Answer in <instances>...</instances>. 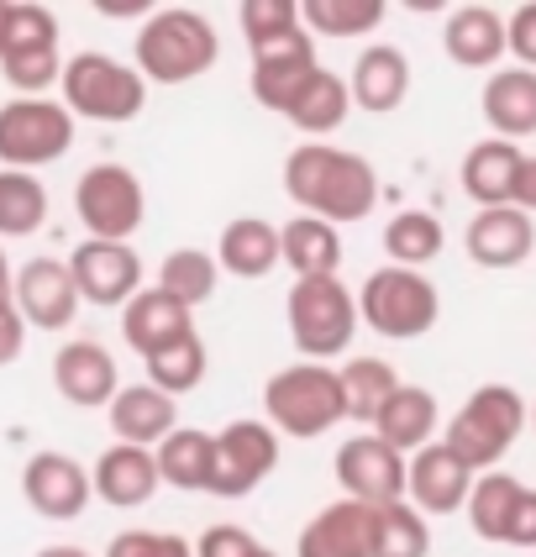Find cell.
<instances>
[{"instance_id": "cell-5", "label": "cell", "mask_w": 536, "mask_h": 557, "mask_svg": "<svg viewBox=\"0 0 536 557\" xmlns=\"http://www.w3.org/2000/svg\"><path fill=\"white\" fill-rule=\"evenodd\" d=\"M263 410H269V426L279 436H289V442L326 436L337 421H347L337 369H326V363H289V369L269 373Z\"/></svg>"}, {"instance_id": "cell-7", "label": "cell", "mask_w": 536, "mask_h": 557, "mask_svg": "<svg viewBox=\"0 0 536 557\" xmlns=\"http://www.w3.org/2000/svg\"><path fill=\"white\" fill-rule=\"evenodd\" d=\"M284 321H289V342L300 347V358H337L358 337V300L342 278H295L289 300H284Z\"/></svg>"}, {"instance_id": "cell-51", "label": "cell", "mask_w": 536, "mask_h": 557, "mask_svg": "<svg viewBox=\"0 0 536 557\" xmlns=\"http://www.w3.org/2000/svg\"><path fill=\"white\" fill-rule=\"evenodd\" d=\"M5 5H11V0H0V32H5Z\"/></svg>"}, {"instance_id": "cell-48", "label": "cell", "mask_w": 536, "mask_h": 557, "mask_svg": "<svg viewBox=\"0 0 536 557\" xmlns=\"http://www.w3.org/2000/svg\"><path fill=\"white\" fill-rule=\"evenodd\" d=\"M515 206L536 216V158H526V169H521V195H515Z\"/></svg>"}, {"instance_id": "cell-44", "label": "cell", "mask_w": 536, "mask_h": 557, "mask_svg": "<svg viewBox=\"0 0 536 557\" xmlns=\"http://www.w3.org/2000/svg\"><path fill=\"white\" fill-rule=\"evenodd\" d=\"M504 53H515V69H532L536 74V0L515 5L504 16Z\"/></svg>"}, {"instance_id": "cell-19", "label": "cell", "mask_w": 536, "mask_h": 557, "mask_svg": "<svg viewBox=\"0 0 536 557\" xmlns=\"http://www.w3.org/2000/svg\"><path fill=\"white\" fill-rule=\"evenodd\" d=\"M295 557H374V510L358 499L315 510L311 527L295 542Z\"/></svg>"}, {"instance_id": "cell-22", "label": "cell", "mask_w": 536, "mask_h": 557, "mask_svg": "<svg viewBox=\"0 0 536 557\" xmlns=\"http://www.w3.org/2000/svg\"><path fill=\"white\" fill-rule=\"evenodd\" d=\"M90 490L95 499H105L111 510H142L158 495V463L148 447H105L100 463L90 468Z\"/></svg>"}, {"instance_id": "cell-4", "label": "cell", "mask_w": 536, "mask_h": 557, "mask_svg": "<svg viewBox=\"0 0 536 557\" xmlns=\"http://www.w3.org/2000/svg\"><path fill=\"white\" fill-rule=\"evenodd\" d=\"M63 111L74 122H100V126H122L137 122L142 106H148V79L132 69V63L111 59L100 48H85L63 63Z\"/></svg>"}, {"instance_id": "cell-23", "label": "cell", "mask_w": 536, "mask_h": 557, "mask_svg": "<svg viewBox=\"0 0 536 557\" xmlns=\"http://www.w3.org/2000/svg\"><path fill=\"white\" fill-rule=\"evenodd\" d=\"M347 95H352V106L358 111H395V106H406L410 95V59L395 48V42H374V48H363L358 59H352V74H347Z\"/></svg>"}, {"instance_id": "cell-20", "label": "cell", "mask_w": 536, "mask_h": 557, "mask_svg": "<svg viewBox=\"0 0 536 557\" xmlns=\"http://www.w3.org/2000/svg\"><path fill=\"white\" fill-rule=\"evenodd\" d=\"M521 169H526V153L515 143H500V137H484L463 153V169L458 180L469 189V200H478V211L489 206H515L521 195Z\"/></svg>"}, {"instance_id": "cell-26", "label": "cell", "mask_w": 536, "mask_h": 557, "mask_svg": "<svg viewBox=\"0 0 536 557\" xmlns=\"http://www.w3.org/2000/svg\"><path fill=\"white\" fill-rule=\"evenodd\" d=\"M441 48L458 69H495L504 59V16L495 5H458L441 22Z\"/></svg>"}, {"instance_id": "cell-38", "label": "cell", "mask_w": 536, "mask_h": 557, "mask_svg": "<svg viewBox=\"0 0 536 557\" xmlns=\"http://www.w3.org/2000/svg\"><path fill=\"white\" fill-rule=\"evenodd\" d=\"M48 221V189L37 174L0 169V237H32Z\"/></svg>"}, {"instance_id": "cell-13", "label": "cell", "mask_w": 536, "mask_h": 557, "mask_svg": "<svg viewBox=\"0 0 536 557\" xmlns=\"http://www.w3.org/2000/svg\"><path fill=\"white\" fill-rule=\"evenodd\" d=\"M11 306L37 332H63L79 310V289L68 278V263L63 258H27L11 274Z\"/></svg>"}, {"instance_id": "cell-21", "label": "cell", "mask_w": 536, "mask_h": 557, "mask_svg": "<svg viewBox=\"0 0 536 557\" xmlns=\"http://www.w3.org/2000/svg\"><path fill=\"white\" fill-rule=\"evenodd\" d=\"M105 421H111L116 442L153 453L158 442L179 426V400L158 395L153 384H122V389L111 395V405H105Z\"/></svg>"}, {"instance_id": "cell-14", "label": "cell", "mask_w": 536, "mask_h": 557, "mask_svg": "<svg viewBox=\"0 0 536 557\" xmlns=\"http://www.w3.org/2000/svg\"><path fill=\"white\" fill-rule=\"evenodd\" d=\"M22 499L42 521H74L85 516V505L95 499L90 490V468H79L68 453H32L22 468Z\"/></svg>"}, {"instance_id": "cell-33", "label": "cell", "mask_w": 536, "mask_h": 557, "mask_svg": "<svg viewBox=\"0 0 536 557\" xmlns=\"http://www.w3.org/2000/svg\"><path fill=\"white\" fill-rule=\"evenodd\" d=\"M337 384H342L347 421L374 426V416L384 410V400L400 389V373L389 369L384 358H347L342 369H337Z\"/></svg>"}, {"instance_id": "cell-6", "label": "cell", "mask_w": 536, "mask_h": 557, "mask_svg": "<svg viewBox=\"0 0 536 557\" xmlns=\"http://www.w3.org/2000/svg\"><path fill=\"white\" fill-rule=\"evenodd\" d=\"M352 300H358V326H374L378 337L389 342L426 337L441 315L437 284L426 274H415V269H395V263L374 269Z\"/></svg>"}, {"instance_id": "cell-16", "label": "cell", "mask_w": 536, "mask_h": 557, "mask_svg": "<svg viewBox=\"0 0 536 557\" xmlns=\"http://www.w3.org/2000/svg\"><path fill=\"white\" fill-rule=\"evenodd\" d=\"M463 248L478 269H521L536 252V221L521 206L473 211V221L463 226Z\"/></svg>"}, {"instance_id": "cell-18", "label": "cell", "mask_w": 536, "mask_h": 557, "mask_svg": "<svg viewBox=\"0 0 536 557\" xmlns=\"http://www.w3.org/2000/svg\"><path fill=\"white\" fill-rule=\"evenodd\" d=\"M53 384H59L63 400L79 405V410L111 405V395L122 389L111 347H105V342H95V337H74V342H63L59 352H53Z\"/></svg>"}, {"instance_id": "cell-12", "label": "cell", "mask_w": 536, "mask_h": 557, "mask_svg": "<svg viewBox=\"0 0 536 557\" xmlns=\"http://www.w3.org/2000/svg\"><path fill=\"white\" fill-rule=\"evenodd\" d=\"M337 484L347 490V499H358L369 510L400 505L406 499V458L389 442H378L374 432H363L337 447Z\"/></svg>"}, {"instance_id": "cell-41", "label": "cell", "mask_w": 536, "mask_h": 557, "mask_svg": "<svg viewBox=\"0 0 536 557\" xmlns=\"http://www.w3.org/2000/svg\"><path fill=\"white\" fill-rule=\"evenodd\" d=\"M237 22H242L248 48H269V42L300 32V0H242Z\"/></svg>"}, {"instance_id": "cell-52", "label": "cell", "mask_w": 536, "mask_h": 557, "mask_svg": "<svg viewBox=\"0 0 536 557\" xmlns=\"http://www.w3.org/2000/svg\"><path fill=\"white\" fill-rule=\"evenodd\" d=\"M526 426H536V405H532V410H526Z\"/></svg>"}, {"instance_id": "cell-28", "label": "cell", "mask_w": 536, "mask_h": 557, "mask_svg": "<svg viewBox=\"0 0 536 557\" xmlns=\"http://www.w3.org/2000/svg\"><path fill=\"white\" fill-rule=\"evenodd\" d=\"M374 436L389 442L400 458L421 453V447L437 436V395L421 389V384H400V389L384 400V410L374 416Z\"/></svg>"}, {"instance_id": "cell-3", "label": "cell", "mask_w": 536, "mask_h": 557, "mask_svg": "<svg viewBox=\"0 0 536 557\" xmlns=\"http://www.w3.org/2000/svg\"><path fill=\"white\" fill-rule=\"evenodd\" d=\"M521 432H526V400L510 384H478L469 400L458 405V416L447 421L441 447L469 473H489L521 442Z\"/></svg>"}, {"instance_id": "cell-47", "label": "cell", "mask_w": 536, "mask_h": 557, "mask_svg": "<svg viewBox=\"0 0 536 557\" xmlns=\"http://www.w3.org/2000/svg\"><path fill=\"white\" fill-rule=\"evenodd\" d=\"M22 347H27V321L16 315V306L0 310V369L5 363H16L22 358Z\"/></svg>"}, {"instance_id": "cell-2", "label": "cell", "mask_w": 536, "mask_h": 557, "mask_svg": "<svg viewBox=\"0 0 536 557\" xmlns=\"http://www.w3.org/2000/svg\"><path fill=\"white\" fill-rule=\"evenodd\" d=\"M216 59L221 37L195 5H153L132 42V69L148 85H189V79L211 74Z\"/></svg>"}, {"instance_id": "cell-17", "label": "cell", "mask_w": 536, "mask_h": 557, "mask_svg": "<svg viewBox=\"0 0 536 557\" xmlns=\"http://www.w3.org/2000/svg\"><path fill=\"white\" fill-rule=\"evenodd\" d=\"M315 69V37L306 27L295 32V37H279V42H269V48H252V95H258V106H269V111H279L300 95V85L311 79Z\"/></svg>"}, {"instance_id": "cell-35", "label": "cell", "mask_w": 536, "mask_h": 557, "mask_svg": "<svg viewBox=\"0 0 536 557\" xmlns=\"http://www.w3.org/2000/svg\"><path fill=\"white\" fill-rule=\"evenodd\" d=\"M216 284H221V269H216L211 252L205 248H174L163 258L153 289H163L169 300H179L185 310H200L211 295H216Z\"/></svg>"}, {"instance_id": "cell-24", "label": "cell", "mask_w": 536, "mask_h": 557, "mask_svg": "<svg viewBox=\"0 0 536 557\" xmlns=\"http://www.w3.org/2000/svg\"><path fill=\"white\" fill-rule=\"evenodd\" d=\"M484 122L500 143H521V137H536V74L532 69H495L484 79Z\"/></svg>"}, {"instance_id": "cell-53", "label": "cell", "mask_w": 536, "mask_h": 557, "mask_svg": "<svg viewBox=\"0 0 536 557\" xmlns=\"http://www.w3.org/2000/svg\"><path fill=\"white\" fill-rule=\"evenodd\" d=\"M258 557H279V553H269V547H258Z\"/></svg>"}, {"instance_id": "cell-40", "label": "cell", "mask_w": 536, "mask_h": 557, "mask_svg": "<svg viewBox=\"0 0 536 557\" xmlns=\"http://www.w3.org/2000/svg\"><path fill=\"white\" fill-rule=\"evenodd\" d=\"M59 48V16L48 5H27V0H11L5 5V32H0V59H16V53H53Z\"/></svg>"}, {"instance_id": "cell-25", "label": "cell", "mask_w": 536, "mask_h": 557, "mask_svg": "<svg viewBox=\"0 0 536 557\" xmlns=\"http://www.w3.org/2000/svg\"><path fill=\"white\" fill-rule=\"evenodd\" d=\"M195 332V310H185L179 300H169L163 289H137L122 306V337L132 352L153 358L169 342H179Z\"/></svg>"}, {"instance_id": "cell-8", "label": "cell", "mask_w": 536, "mask_h": 557, "mask_svg": "<svg viewBox=\"0 0 536 557\" xmlns=\"http://www.w3.org/2000/svg\"><path fill=\"white\" fill-rule=\"evenodd\" d=\"M74 148V116L63 100H5L0 106V163L16 174H37Z\"/></svg>"}, {"instance_id": "cell-45", "label": "cell", "mask_w": 536, "mask_h": 557, "mask_svg": "<svg viewBox=\"0 0 536 557\" xmlns=\"http://www.w3.org/2000/svg\"><path fill=\"white\" fill-rule=\"evenodd\" d=\"M258 536L248 527H205V536L195 542V557H258Z\"/></svg>"}, {"instance_id": "cell-27", "label": "cell", "mask_w": 536, "mask_h": 557, "mask_svg": "<svg viewBox=\"0 0 536 557\" xmlns=\"http://www.w3.org/2000/svg\"><path fill=\"white\" fill-rule=\"evenodd\" d=\"M216 269L221 274H237V278H269L279 269V226L263 216H237L226 221L216 243Z\"/></svg>"}, {"instance_id": "cell-10", "label": "cell", "mask_w": 536, "mask_h": 557, "mask_svg": "<svg viewBox=\"0 0 536 557\" xmlns=\"http://www.w3.org/2000/svg\"><path fill=\"white\" fill-rule=\"evenodd\" d=\"M274 468H279V432L269 421H232L216 432V468L205 495L248 499Z\"/></svg>"}, {"instance_id": "cell-42", "label": "cell", "mask_w": 536, "mask_h": 557, "mask_svg": "<svg viewBox=\"0 0 536 557\" xmlns=\"http://www.w3.org/2000/svg\"><path fill=\"white\" fill-rule=\"evenodd\" d=\"M0 74L22 100H42L63 79V59L59 48L53 53H16V59H0Z\"/></svg>"}, {"instance_id": "cell-39", "label": "cell", "mask_w": 536, "mask_h": 557, "mask_svg": "<svg viewBox=\"0 0 536 557\" xmlns=\"http://www.w3.org/2000/svg\"><path fill=\"white\" fill-rule=\"evenodd\" d=\"M432 553V527L421 510L400 505H378L374 510V557H426Z\"/></svg>"}, {"instance_id": "cell-49", "label": "cell", "mask_w": 536, "mask_h": 557, "mask_svg": "<svg viewBox=\"0 0 536 557\" xmlns=\"http://www.w3.org/2000/svg\"><path fill=\"white\" fill-rule=\"evenodd\" d=\"M32 557H90L85 547H68V542H53V547H42V553H32Z\"/></svg>"}, {"instance_id": "cell-9", "label": "cell", "mask_w": 536, "mask_h": 557, "mask_svg": "<svg viewBox=\"0 0 536 557\" xmlns=\"http://www.w3.org/2000/svg\"><path fill=\"white\" fill-rule=\"evenodd\" d=\"M74 211L95 243H132L148 216V189L126 163H90L74 185Z\"/></svg>"}, {"instance_id": "cell-30", "label": "cell", "mask_w": 536, "mask_h": 557, "mask_svg": "<svg viewBox=\"0 0 536 557\" xmlns=\"http://www.w3.org/2000/svg\"><path fill=\"white\" fill-rule=\"evenodd\" d=\"M279 263L300 278H332L342 269V232L315 216H289L279 226Z\"/></svg>"}, {"instance_id": "cell-37", "label": "cell", "mask_w": 536, "mask_h": 557, "mask_svg": "<svg viewBox=\"0 0 536 557\" xmlns=\"http://www.w3.org/2000/svg\"><path fill=\"white\" fill-rule=\"evenodd\" d=\"M384 11V0H300V27L311 37H369Z\"/></svg>"}, {"instance_id": "cell-50", "label": "cell", "mask_w": 536, "mask_h": 557, "mask_svg": "<svg viewBox=\"0 0 536 557\" xmlns=\"http://www.w3.org/2000/svg\"><path fill=\"white\" fill-rule=\"evenodd\" d=\"M11 306V263H5V252H0V310Z\"/></svg>"}, {"instance_id": "cell-32", "label": "cell", "mask_w": 536, "mask_h": 557, "mask_svg": "<svg viewBox=\"0 0 536 557\" xmlns=\"http://www.w3.org/2000/svg\"><path fill=\"white\" fill-rule=\"evenodd\" d=\"M521 479L515 473H504V468H489V473H478L469 490V527L478 542H495L504 547V531H510V516H515V499H521Z\"/></svg>"}, {"instance_id": "cell-29", "label": "cell", "mask_w": 536, "mask_h": 557, "mask_svg": "<svg viewBox=\"0 0 536 557\" xmlns=\"http://www.w3.org/2000/svg\"><path fill=\"white\" fill-rule=\"evenodd\" d=\"M158 484L174 490H211V468H216V432H195V426H174L153 447Z\"/></svg>"}, {"instance_id": "cell-36", "label": "cell", "mask_w": 536, "mask_h": 557, "mask_svg": "<svg viewBox=\"0 0 536 557\" xmlns=\"http://www.w3.org/2000/svg\"><path fill=\"white\" fill-rule=\"evenodd\" d=\"M142 363H148V384H153L158 395L179 400V395H189V389H200V379H205V363H211V352H205L200 332H189V337L169 342L163 352L142 358Z\"/></svg>"}, {"instance_id": "cell-46", "label": "cell", "mask_w": 536, "mask_h": 557, "mask_svg": "<svg viewBox=\"0 0 536 557\" xmlns=\"http://www.w3.org/2000/svg\"><path fill=\"white\" fill-rule=\"evenodd\" d=\"M504 547H526V553H536V490H521V499H515Z\"/></svg>"}, {"instance_id": "cell-43", "label": "cell", "mask_w": 536, "mask_h": 557, "mask_svg": "<svg viewBox=\"0 0 536 557\" xmlns=\"http://www.w3.org/2000/svg\"><path fill=\"white\" fill-rule=\"evenodd\" d=\"M105 557H195V542L179 531H122L111 536Z\"/></svg>"}, {"instance_id": "cell-11", "label": "cell", "mask_w": 536, "mask_h": 557, "mask_svg": "<svg viewBox=\"0 0 536 557\" xmlns=\"http://www.w3.org/2000/svg\"><path fill=\"white\" fill-rule=\"evenodd\" d=\"M63 263H68V278H74L79 300H90L100 310L126 306L142 289V258H137L132 243H95V237H85Z\"/></svg>"}, {"instance_id": "cell-31", "label": "cell", "mask_w": 536, "mask_h": 557, "mask_svg": "<svg viewBox=\"0 0 536 557\" xmlns=\"http://www.w3.org/2000/svg\"><path fill=\"white\" fill-rule=\"evenodd\" d=\"M284 116L295 132H306V137H332L337 126L352 116V95H347V79L342 74H332V69H315L311 79L300 85V95L284 106Z\"/></svg>"}, {"instance_id": "cell-15", "label": "cell", "mask_w": 536, "mask_h": 557, "mask_svg": "<svg viewBox=\"0 0 536 557\" xmlns=\"http://www.w3.org/2000/svg\"><path fill=\"white\" fill-rule=\"evenodd\" d=\"M473 479L478 473H469L441 442H426L421 453L406 458V505L421 516H458L469 505Z\"/></svg>"}, {"instance_id": "cell-1", "label": "cell", "mask_w": 536, "mask_h": 557, "mask_svg": "<svg viewBox=\"0 0 536 557\" xmlns=\"http://www.w3.org/2000/svg\"><path fill=\"white\" fill-rule=\"evenodd\" d=\"M284 195L300 206V216H315L326 226H352V221L374 216L378 174L363 153L300 143L284 158Z\"/></svg>"}, {"instance_id": "cell-34", "label": "cell", "mask_w": 536, "mask_h": 557, "mask_svg": "<svg viewBox=\"0 0 536 557\" xmlns=\"http://www.w3.org/2000/svg\"><path fill=\"white\" fill-rule=\"evenodd\" d=\"M441 248H447V232H441V221L432 211H400V216H389L384 226V252H389V263L395 269H426V263H437Z\"/></svg>"}]
</instances>
